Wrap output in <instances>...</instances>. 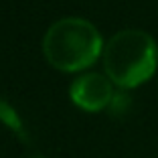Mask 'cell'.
Returning a JSON list of instances; mask_svg holds the SVG:
<instances>
[{
	"label": "cell",
	"mask_w": 158,
	"mask_h": 158,
	"mask_svg": "<svg viewBox=\"0 0 158 158\" xmlns=\"http://www.w3.org/2000/svg\"><path fill=\"white\" fill-rule=\"evenodd\" d=\"M102 59L110 81L120 89H132L154 75L158 49L148 33L126 28L110 37L103 45Z\"/></svg>",
	"instance_id": "1"
},
{
	"label": "cell",
	"mask_w": 158,
	"mask_h": 158,
	"mask_svg": "<svg viewBox=\"0 0 158 158\" xmlns=\"http://www.w3.org/2000/svg\"><path fill=\"white\" fill-rule=\"evenodd\" d=\"M43 53L49 65L63 73L87 69L103 53L102 35L89 20L67 16L47 28L43 37Z\"/></svg>",
	"instance_id": "2"
},
{
	"label": "cell",
	"mask_w": 158,
	"mask_h": 158,
	"mask_svg": "<svg viewBox=\"0 0 158 158\" xmlns=\"http://www.w3.org/2000/svg\"><path fill=\"white\" fill-rule=\"evenodd\" d=\"M69 95L73 103L85 112H99L110 107L114 99V83L107 75L83 73L71 83Z\"/></svg>",
	"instance_id": "3"
},
{
	"label": "cell",
	"mask_w": 158,
	"mask_h": 158,
	"mask_svg": "<svg viewBox=\"0 0 158 158\" xmlns=\"http://www.w3.org/2000/svg\"><path fill=\"white\" fill-rule=\"evenodd\" d=\"M0 124H4L6 128H10V130L14 132V136H16V138H20L24 144L28 142L27 128H24L20 116L16 114V110H14V107L6 102V99H2V98H0Z\"/></svg>",
	"instance_id": "4"
},
{
	"label": "cell",
	"mask_w": 158,
	"mask_h": 158,
	"mask_svg": "<svg viewBox=\"0 0 158 158\" xmlns=\"http://www.w3.org/2000/svg\"><path fill=\"white\" fill-rule=\"evenodd\" d=\"M128 107H130V98H128L124 91L114 93V99H112V103H110V112H112L114 116H122Z\"/></svg>",
	"instance_id": "5"
},
{
	"label": "cell",
	"mask_w": 158,
	"mask_h": 158,
	"mask_svg": "<svg viewBox=\"0 0 158 158\" xmlns=\"http://www.w3.org/2000/svg\"><path fill=\"white\" fill-rule=\"evenodd\" d=\"M33 158H47V156H33Z\"/></svg>",
	"instance_id": "6"
}]
</instances>
